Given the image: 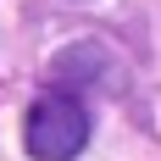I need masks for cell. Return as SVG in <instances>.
I'll return each mask as SVG.
<instances>
[{
  "label": "cell",
  "mask_w": 161,
  "mask_h": 161,
  "mask_svg": "<svg viewBox=\"0 0 161 161\" xmlns=\"http://www.w3.org/2000/svg\"><path fill=\"white\" fill-rule=\"evenodd\" d=\"M22 145L33 161H72L89 145V111L78 95H39L22 122Z\"/></svg>",
  "instance_id": "1"
}]
</instances>
